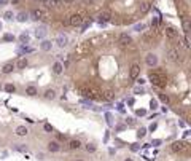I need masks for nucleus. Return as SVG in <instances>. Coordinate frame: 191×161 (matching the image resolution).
<instances>
[{"label": "nucleus", "mask_w": 191, "mask_h": 161, "mask_svg": "<svg viewBox=\"0 0 191 161\" xmlns=\"http://www.w3.org/2000/svg\"><path fill=\"white\" fill-rule=\"evenodd\" d=\"M29 51H32V50L29 48V46H24V45L21 46V48H19V53H29Z\"/></svg>", "instance_id": "a19ab883"}, {"label": "nucleus", "mask_w": 191, "mask_h": 161, "mask_svg": "<svg viewBox=\"0 0 191 161\" xmlns=\"http://www.w3.org/2000/svg\"><path fill=\"white\" fill-rule=\"evenodd\" d=\"M116 42H118V46H120V48H128V46H131V45L134 43L132 39H131L128 34H120Z\"/></svg>", "instance_id": "39448f33"}, {"label": "nucleus", "mask_w": 191, "mask_h": 161, "mask_svg": "<svg viewBox=\"0 0 191 161\" xmlns=\"http://www.w3.org/2000/svg\"><path fill=\"white\" fill-rule=\"evenodd\" d=\"M148 80H150V83L153 85V86L159 88V89L166 88V85H167V77H166L164 70H161V69H156V70L151 69L148 72Z\"/></svg>", "instance_id": "f257e3e1"}, {"label": "nucleus", "mask_w": 191, "mask_h": 161, "mask_svg": "<svg viewBox=\"0 0 191 161\" xmlns=\"http://www.w3.org/2000/svg\"><path fill=\"white\" fill-rule=\"evenodd\" d=\"M105 120H107L108 126H113V118H112V113L110 112H105Z\"/></svg>", "instance_id": "473e14b6"}, {"label": "nucleus", "mask_w": 191, "mask_h": 161, "mask_svg": "<svg viewBox=\"0 0 191 161\" xmlns=\"http://www.w3.org/2000/svg\"><path fill=\"white\" fill-rule=\"evenodd\" d=\"M100 97H102V101H113L115 99V91L112 88H105L100 93Z\"/></svg>", "instance_id": "9d476101"}, {"label": "nucleus", "mask_w": 191, "mask_h": 161, "mask_svg": "<svg viewBox=\"0 0 191 161\" xmlns=\"http://www.w3.org/2000/svg\"><path fill=\"white\" fill-rule=\"evenodd\" d=\"M65 142V140H69V139H67V136H64V134H57V142Z\"/></svg>", "instance_id": "37998d69"}, {"label": "nucleus", "mask_w": 191, "mask_h": 161, "mask_svg": "<svg viewBox=\"0 0 191 161\" xmlns=\"http://www.w3.org/2000/svg\"><path fill=\"white\" fill-rule=\"evenodd\" d=\"M145 134H147V129H145V128H140V129H139V132H137V136H139L140 139H142L143 136H145Z\"/></svg>", "instance_id": "4c0bfd02"}, {"label": "nucleus", "mask_w": 191, "mask_h": 161, "mask_svg": "<svg viewBox=\"0 0 191 161\" xmlns=\"http://www.w3.org/2000/svg\"><path fill=\"white\" fill-rule=\"evenodd\" d=\"M61 26H62V27H69V26H70L69 18H62V19H61Z\"/></svg>", "instance_id": "72a5a7b5"}, {"label": "nucleus", "mask_w": 191, "mask_h": 161, "mask_svg": "<svg viewBox=\"0 0 191 161\" xmlns=\"http://www.w3.org/2000/svg\"><path fill=\"white\" fill-rule=\"evenodd\" d=\"M156 128H158V125H156V123H151V125H150V131H151V132L155 131Z\"/></svg>", "instance_id": "a18cd8bd"}, {"label": "nucleus", "mask_w": 191, "mask_h": 161, "mask_svg": "<svg viewBox=\"0 0 191 161\" xmlns=\"http://www.w3.org/2000/svg\"><path fill=\"white\" fill-rule=\"evenodd\" d=\"M29 13L27 11H19L18 13V16H16V19H18V23H26V21H29Z\"/></svg>", "instance_id": "aec40b11"}, {"label": "nucleus", "mask_w": 191, "mask_h": 161, "mask_svg": "<svg viewBox=\"0 0 191 161\" xmlns=\"http://www.w3.org/2000/svg\"><path fill=\"white\" fill-rule=\"evenodd\" d=\"M150 107H151L153 110H156V109H158V102H156L155 99H151V102H150Z\"/></svg>", "instance_id": "79ce46f5"}, {"label": "nucleus", "mask_w": 191, "mask_h": 161, "mask_svg": "<svg viewBox=\"0 0 191 161\" xmlns=\"http://www.w3.org/2000/svg\"><path fill=\"white\" fill-rule=\"evenodd\" d=\"M46 32H48V27L46 26H38L37 29H35V37L42 40V39H45V37H46Z\"/></svg>", "instance_id": "ddd939ff"}, {"label": "nucleus", "mask_w": 191, "mask_h": 161, "mask_svg": "<svg viewBox=\"0 0 191 161\" xmlns=\"http://www.w3.org/2000/svg\"><path fill=\"white\" fill-rule=\"evenodd\" d=\"M189 150H191V145L185 140H175L174 144L170 145V151L172 153H178V155H185L186 158L189 156Z\"/></svg>", "instance_id": "f03ea898"}, {"label": "nucleus", "mask_w": 191, "mask_h": 161, "mask_svg": "<svg viewBox=\"0 0 191 161\" xmlns=\"http://www.w3.org/2000/svg\"><path fill=\"white\" fill-rule=\"evenodd\" d=\"M97 19H99L100 24H102V23H110V21H112V11H110V10H102V11H99Z\"/></svg>", "instance_id": "6e6552de"}, {"label": "nucleus", "mask_w": 191, "mask_h": 161, "mask_svg": "<svg viewBox=\"0 0 191 161\" xmlns=\"http://www.w3.org/2000/svg\"><path fill=\"white\" fill-rule=\"evenodd\" d=\"M134 93H136V94H143V93H145V89H143L142 85H140V86H136V88H134Z\"/></svg>", "instance_id": "f704fd0d"}, {"label": "nucleus", "mask_w": 191, "mask_h": 161, "mask_svg": "<svg viewBox=\"0 0 191 161\" xmlns=\"http://www.w3.org/2000/svg\"><path fill=\"white\" fill-rule=\"evenodd\" d=\"M150 10H151V2H148V0H143V2L140 3V16L147 14Z\"/></svg>", "instance_id": "2eb2a0df"}, {"label": "nucleus", "mask_w": 191, "mask_h": 161, "mask_svg": "<svg viewBox=\"0 0 191 161\" xmlns=\"http://www.w3.org/2000/svg\"><path fill=\"white\" fill-rule=\"evenodd\" d=\"M62 2H64L65 5H72V3L75 2V0H62Z\"/></svg>", "instance_id": "09e8293b"}, {"label": "nucleus", "mask_w": 191, "mask_h": 161, "mask_svg": "<svg viewBox=\"0 0 191 161\" xmlns=\"http://www.w3.org/2000/svg\"><path fill=\"white\" fill-rule=\"evenodd\" d=\"M166 59L169 64H178L181 61V54H180V50L177 46H170V48L166 51Z\"/></svg>", "instance_id": "7ed1b4c3"}, {"label": "nucleus", "mask_w": 191, "mask_h": 161, "mask_svg": "<svg viewBox=\"0 0 191 161\" xmlns=\"http://www.w3.org/2000/svg\"><path fill=\"white\" fill-rule=\"evenodd\" d=\"M83 14H80V13H73L70 18H69V23H70V27H80L81 24H83Z\"/></svg>", "instance_id": "423d86ee"}, {"label": "nucleus", "mask_w": 191, "mask_h": 161, "mask_svg": "<svg viewBox=\"0 0 191 161\" xmlns=\"http://www.w3.org/2000/svg\"><path fill=\"white\" fill-rule=\"evenodd\" d=\"M134 102H136L134 99H129V101H128V105H134Z\"/></svg>", "instance_id": "603ef678"}, {"label": "nucleus", "mask_w": 191, "mask_h": 161, "mask_svg": "<svg viewBox=\"0 0 191 161\" xmlns=\"http://www.w3.org/2000/svg\"><path fill=\"white\" fill-rule=\"evenodd\" d=\"M61 144L57 140H50L48 142V151H51V153H57V151H61Z\"/></svg>", "instance_id": "f8f14e48"}, {"label": "nucleus", "mask_w": 191, "mask_h": 161, "mask_svg": "<svg viewBox=\"0 0 191 161\" xmlns=\"http://www.w3.org/2000/svg\"><path fill=\"white\" fill-rule=\"evenodd\" d=\"M181 26H183V32H185V35H188V32H189V16L181 18Z\"/></svg>", "instance_id": "4be33fe9"}, {"label": "nucleus", "mask_w": 191, "mask_h": 161, "mask_svg": "<svg viewBox=\"0 0 191 161\" xmlns=\"http://www.w3.org/2000/svg\"><path fill=\"white\" fill-rule=\"evenodd\" d=\"M3 19H5V21H13V19H14L13 11H10V10H8V11H5V13H3Z\"/></svg>", "instance_id": "7c9ffc66"}, {"label": "nucleus", "mask_w": 191, "mask_h": 161, "mask_svg": "<svg viewBox=\"0 0 191 161\" xmlns=\"http://www.w3.org/2000/svg\"><path fill=\"white\" fill-rule=\"evenodd\" d=\"M29 40H30V37H29L27 32H22L21 35H19V42L21 43H29Z\"/></svg>", "instance_id": "c756f323"}, {"label": "nucleus", "mask_w": 191, "mask_h": 161, "mask_svg": "<svg viewBox=\"0 0 191 161\" xmlns=\"http://www.w3.org/2000/svg\"><path fill=\"white\" fill-rule=\"evenodd\" d=\"M143 27H145V26H143L142 23H140V24H136V26H134V31H137V32H142V31H143Z\"/></svg>", "instance_id": "58836bf2"}, {"label": "nucleus", "mask_w": 191, "mask_h": 161, "mask_svg": "<svg viewBox=\"0 0 191 161\" xmlns=\"http://www.w3.org/2000/svg\"><path fill=\"white\" fill-rule=\"evenodd\" d=\"M16 134H18L19 137H26V136L29 134V131H27L26 126H18V128H16Z\"/></svg>", "instance_id": "393cba45"}, {"label": "nucleus", "mask_w": 191, "mask_h": 161, "mask_svg": "<svg viewBox=\"0 0 191 161\" xmlns=\"http://www.w3.org/2000/svg\"><path fill=\"white\" fill-rule=\"evenodd\" d=\"M51 48H53V43H51L50 40H43L42 45H40V50H42L43 53H50Z\"/></svg>", "instance_id": "6ab92c4d"}, {"label": "nucleus", "mask_w": 191, "mask_h": 161, "mask_svg": "<svg viewBox=\"0 0 191 161\" xmlns=\"http://www.w3.org/2000/svg\"><path fill=\"white\" fill-rule=\"evenodd\" d=\"M137 77H140V65L139 64H132L129 67V78L136 80Z\"/></svg>", "instance_id": "1a4fd4ad"}, {"label": "nucleus", "mask_w": 191, "mask_h": 161, "mask_svg": "<svg viewBox=\"0 0 191 161\" xmlns=\"http://www.w3.org/2000/svg\"><path fill=\"white\" fill-rule=\"evenodd\" d=\"M81 148V140L78 139H70L69 140V150L75 151V150H80Z\"/></svg>", "instance_id": "f3484780"}, {"label": "nucleus", "mask_w": 191, "mask_h": 161, "mask_svg": "<svg viewBox=\"0 0 191 161\" xmlns=\"http://www.w3.org/2000/svg\"><path fill=\"white\" fill-rule=\"evenodd\" d=\"M161 144H162L161 140H153V142H151V145H155V147H158V145H161Z\"/></svg>", "instance_id": "49530a36"}, {"label": "nucleus", "mask_w": 191, "mask_h": 161, "mask_svg": "<svg viewBox=\"0 0 191 161\" xmlns=\"http://www.w3.org/2000/svg\"><path fill=\"white\" fill-rule=\"evenodd\" d=\"M62 5H64L62 0H50V2H48V6L50 8H61Z\"/></svg>", "instance_id": "a878e982"}, {"label": "nucleus", "mask_w": 191, "mask_h": 161, "mask_svg": "<svg viewBox=\"0 0 191 161\" xmlns=\"http://www.w3.org/2000/svg\"><path fill=\"white\" fill-rule=\"evenodd\" d=\"M43 96H45V99H48V101H53V99H56V91H54V89H46Z\"/></svg>", "instance_id": "bb28decb"}, {"label": "nucleus", "mask_w": 191, "mask_h": 161, "mask_svg": "<svg viewBox=\"0 0 191 161\" xmlns=\"http://www.w3.org/2000/svg\"><path fill=\"white\" fill-rule=\"evenodd\" d=\"M14 69H16V67H14V64H13V62H5V64L2 65V73L10 75V73H13Z\"/></svg>", "instance_id": "dca6fc26"}, {"label": "nucleus", "mask_w": 191, "mask_h": 161, "mask_svg": "<svg viewBox=\"0 0 191 161\" xmlns=\"http://www.w3.org/2000/svg\"><path fill=\"white\" fill-rule=\"evenodd\" d=\"M145 64L148 65V67H155V65H158V56L153 54V53H148L147 58H145Z\"/></svg>", "instance_id": "9b49d317"}, {"label": "nucleus", "mask_w": 191, "mask_h": 161, "mask_svg": "<svg viewBox=\"0 0 191 161\" xmlns=\"http://www.w3.org/2000/svg\"><path fill=\"white\" fill-rule=\"evenodd\" d=\"M11 3H14V5H16V3H19V0H11Z\"/></svg>", "instance_id": "5fc2aeb1"}, {"label": "nucleus", "mask_w": 191, "mask_h": 161, "mask_svg": "<svg viewBox=\"0 0 191 161\" xmlns=\"http://www.w3.org/2000/svg\"><path fill=\"white\" fill-rule=\"evenodd\" d=\"M124 161H134L132 158H126V159H124Z\"/></svg>", "instance_id": "6e6d98bb"}, {"label": "nucleus", "mask_w": 191, "mask_h": 161, "mask_svg": "<svg viewBox=\"0 0 191 161\" xmlns=\"http://www.w3.org/2000/svg\"><path fill=\"white\" fill-rule=\"evenodd\" d=\"M131 150H132V151H137V150H139V144H132V145H131Z\"/></svg>", "instance_id": "c03bdc74"}, {"label": "nucleus", "mask_w": 191, "mask_h": 161, "mask_svg": "<svg viewBox=\"0 0 191 161\" xmlns=\"http://www.w3.org/2000/svg\"><path fill=\"white\" fill-rule=\"evenodd\" d=\"M136 115H137V117H145L147 112L143 110V109H139V110H136Z\"/></svg>", "instance_id": "e433bc0d"}, {"label": "nucleus", "mask_w": 191, "mask_h": 161, "mask_svg": "<svg viewBox=\"0 0 191 161\" xmlns=\"http://www.w3.org/2000/svg\"><path fill=\"white\" fill-rule=\"evenodd\" d=\"M159 101H161V102H164V104H169V102H170V97L167 96V94L161 93V94H159Z\"/></svg>", "instance_id": "2f4dec72"}, {"label": "nucleus", "mask_w": 191, "mask_h": 161, "mask_svg": "<svg viewBox=\"0 0 191 161\" xmlns=\"http://www.w3.org/2000/svg\"><path fill=\"white\" fill-rule=\"evenodd\" d=\"M124 128H126V126H124V125H118V126H116V131H123Z\"/></svg>", "instance_id": "8fccbe9b"}, {"label": "nucleus", "mask_w": 191, "mask_h": 161, "mask_svg": "<svg viewBox=\"0 0 191 161\" xmlns=\"http://www.w3.org/2000/svg\"><path fill=\"white\" fill-rule=\"evenodd\" d=\"M56 43H57L59 48H64V46H67V43H69V39H67L65 34H59V35H57V39H56Z\"/></svg>", "instance_id": "4468645a"}, {"label": "nucleus", "mask_w": 191, "mask_h": 161, "mask_svg": "<svg viewBox=\"0 0 191 161\" xmlns=\"http://www.w3.org/2000/svg\"><path fill=\"white\" fill-rule=\"evenodd\" d=\"M43 129H45L46 132H53V126L50 125V123H45V125H43Z\"/></svg>", "instance_id": "c9c22d12"}, {"label": "nucleus", "mask_w": 191, "mask_h": 161, "mask_svg": "<svg viewBox=\"0 0 191 161\" xmlns=\"http://www.w3.org/2000/svg\"><path fill=\"white\" fill-rule=\"evenodd\" d=\"M76 161H83V159H76Z\"/></svg>", "instance_id": "13d9d810"}, {"label": "nucleus", "mask_w": 191, "mask_h": 161, "mask_svg": "<svg viewBox=\"0 0 191 161\" xmlns=\"http://www.w3.org/2000/svg\"><path fill=\"white\" fill-rule=\"evenodd\" d=\"M3 40H5V42H13V40H14V37H13L11 34H6V35L3 37Z\"/></svg>", "instance_id": "ea45409f"}, {"label": "nucleus", "mask_w": 191, "mask_h": 161, "mask_svg": "<svg viewBox=\"0 0 191 161\" xmlns=\"http://www.w3.org/2000/svg\"><path fill=\"white\" fill-rule=\"evenodd\" d=\"M0 32H2V23H0Z\"/></svg>", "instance_id": "4d7b16f0"}, {"label": "nucleus", "mask_w": 191, "mask_h": 161, "mask_svg": "<svg viewBox=\"0 0 191 161\" xmlns=\"http://www.w3.org/2000/svg\"><path fill=\"white\" fill-rule=\"evenodd\" d=\"M6 2H8V0H0V5H5Z\"/></svg>", "instance_id": "864d4df0"}, {"label": "nucleus", "mask_w": 191, "mask_h": 161, "mask_svg": "<svg viewBox=\"0 0 191 161\" xmlns=\"http://www.w3.org/2000/svg\"><path fill=\"white\" fill-rule=\"evenodd\" d=\"M162 35H166V39L170 40V42L178 40V31L175 29L174 26H166L164 29H162Z\"/></svg>", "instance_id": "20e7f679"}, {"label": "nucleus", "mask_w": 191, "mask_h": 161, "mask_svg": "<svg viewBox=\"0 0 191 161\" xmlns=\"http://www.w3.org/2000/svg\"><path fill=\"white\" fill-rule=\"evenodd\" d=\"M150 26H151V27H158V26H162V21H161V18H159V16L153 18V19H151V23H150Z\"/></svg>", "instance_id": "c85d7f7f"}, {"label": "nucleus", "mask_w": 191, "mask_h": 161, "mask_svg": "<svg viewBox=\"0 0 191 161\" xmlns=\"http://www.w3.org/2000/svg\"><path fill=\"white\" fill-rule=\"evenodd\" d=\"M62 72H64V65L61 62H54L53 64V73L54 75H61Z\"/></svg>", "instance_id": "412c9836"}, {"label": "nucleus", "mask_w": 191, "mask_h": 161, "mask_svg": "<svg viewBox=\"0 0 191 161\" xmlns=\"http://www.w3.org/2000/svg\"><path fill=\"white\" fill-rule=\"evenodd\" d=\"M26 94H27V96H37V94H38V89L34 86V85H29V86L26 88Z\"/></svg>", "instance_id": "b1692460"}, {"label": "nucleus", "mask_w": 191, "mask_h": 161, "mask_svg": "<svg viewBox=\"0 0 191 161\" xmlns=\"http://www.w3.org/2000/svg\"><path fill=\"white\" fill-rule=\"evenodd\" d=\"M136 80H137V83H139V85H143V83H145V80H143V78H140V77H137Z\"/></svg>", "instance_id": "de8ad7c7"}, {"label": "nucleus", "mask_w": 191, "mask_h": 161, "mask_svg": "<svg viewBox=\"0 0 191 161\" xmlns=\"http://www.w3.org/2000/svg\"><path fill=\"white\" fill-rule=\"evenodd\" d=\"M3 89H5L6 93H10V94H11V93H14V91H16V86H14L13 83H5Z\"/></svg>", "instance_id": "cd10ccee"}, {"label": "nucleus", "mask_w": 191, "mask_h": 161, "mask_svg": "<svg viewBox=\"0 0 191 161\" xmlns=\"http://www.w3.org/2000/svg\"><path fill=\"white\" fill-rule=\"evenodd\" d=\"M29 16L32 18V21H42V19H45V18H46V14L43 13L42 8H34L32 13L29 14Z\"/></svg>", "instance_id": "0eeeda50"}, {"label": "nucleus", "mask_w": 191, "mask_h": 161, "mask_svg": "<svg viewBox=\"0 0 191 161\" xmlns=\"http://www.w3.org/2000/svg\"><path fill=\"white\" fill-rule=\"evenodd\" d=\"M27 65H29V61H27V58H24V56H22V58H19V59L16 61L14 67H16V69H19V70H22V69H26V67H27Z\"/></svg>", "instance_id": "a211bd4d"}, {"label": "nucleus", "mask_w": 191, "mask_h": 161, "mask_svg": "<svg viewBox=\"0 0 191 161\" xmlns=\"http://www.w3.org/2000/svg\"><path fill=\"white\" fill-rule=\"evenodd\" d=\"M84 150L88 151V153H96V150H97V145H96L94 142H88V144L84 145Z\"/></svg>", "instance_id": "5701e85b"}, {"label": "nucleus", "mask_w": 191, "mask_h": 161, "mask_svg": "<svg viewBox=\"0 0 191 161\" xmlns=\"http://www.w3.org/2000/svg\"><path fill=\"white\" fill-rule=\"evenodd\" d=\"M126 121H128V123H129V125H132V123H134V118H132V117H129V118H128V120H126Z\"/></svg>", "instance_id": "3c124183"}]
</instances>
